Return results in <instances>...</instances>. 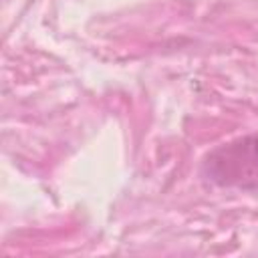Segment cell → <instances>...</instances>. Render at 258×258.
Returning a JSON list of instances; mask_svg holds the SVG:
<instances>
[{
    "label": "cell",
    "mask_w": 258,
    "mask_h": 258,
    "mask_svg": "<svg viewBox=\"0 0 258 258\" xmlns=\"http://www.w3.org/2000/svg\"><path fill=\"white\" fill-rule=\"evenodd\" d=\"M254 149H256V159H258V141H256V145H254Z\"/></svg>",
    "instance_id": "6da1fadb"
}]
</instances>
